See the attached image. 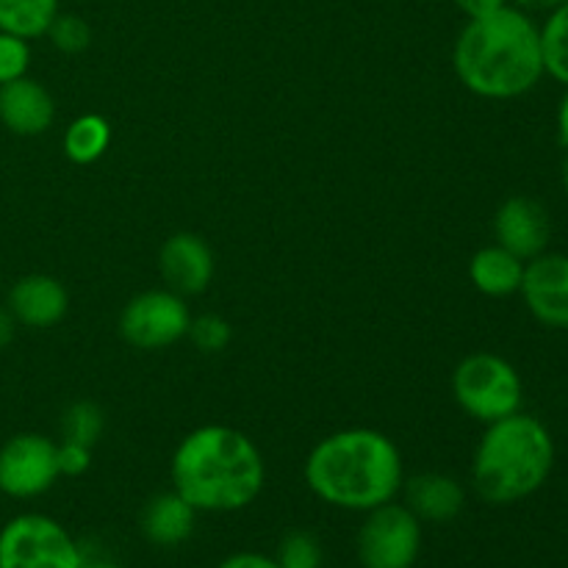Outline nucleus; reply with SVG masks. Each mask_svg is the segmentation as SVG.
I'll use <instances>...</instances> for the list:
<instances>
[{"instance_id": "nucleus-1", "label": "nucleus", "mask_w": 568, "mask_h": 568, "mask_svg": "<svg viewBox=\"0 0 568 568\" xmlns=\"http://www.w3.org/2000/svg\"><path fill=\"white\" fill-rule=\"evenodd\" d=\"M453 70L471 94L516 100L532 92L544 72L541 33L536 20L516 6L466 20L453 48Z\"/></svg>"}, {"instance_id": "nucleus-2", "label": "nucleus", "mask_w": 568, "mask_h": 568, "mask_svg": "<svg viewBox=\"0 0 568 568\" xmlns=\"http://www.w3.org/2000/svg\"><path fill=\"white\" fill-rule=\"evenodd\" d=\"M172 488L197 514H233L261 497L266 464L247 433L203 425L181 438L170 464Z\"/></svg>"}, {"instance_id": "nucleus-3", "label": "nucleus", "mask_w": 568, "mask_h": 568, "mask_svg": "<svg viewBox=\"0 0 568 568\" xmlns=\"http://www.w3.org/2000/svg\"><path fill=\"white\" fill-rule=\"evenodd\" d=\"M305 486L316 499L342 510H366L397 499L405 483L399 447L372 427H347L314 444L305 458Z\"/></svg>"}, {"instance_id": "nucleus-4", "label": "nucleus", "mask_w": 568, "mask_h": 568, "mask_svg": "<svg viewBox=\"0 0 568 568\" xmlns=\"http://www.w3.org/2000/svg\"><path fill=\"white\" fill-rule=\"evenodd\" d=\"M555 469V438L536 416L516 410L486 425L471 458V486L488 505H516L541 491Z\"/></svg>"}, {"instance_id": "nucleus-5", "label": "nucleus", "mask_w": 568, "mask_h": 568, "mask_svg": "<svg viewBox=\"0 0 568 568\" xmlns=\"http://www.w3.org/2000/svg\"><path fill=\"white\" fill-rule=\"evenodd\" d=\"M453 397L466 416L491 425L521 410L525 383L516 366L497 353H471L455 366Z\"/></svg>"}, {"instance_id": "nucleus-6", "label": "nucleus", "mask_w": 568, "mask_h": 568, "mask_svg": "<svg viewBox=\"0 0 568 568\" xmlns=\"http://www.w3.org/2000/svg\"><path fill=\"white\" fill-rule=\"evenodd\" d=\"M83 549L61 521L20 514L0 530V568H83Z\"/></svg>"}, {"instance_id": "nucleus-7", "label": "nucleus", "mask_w": 568, "mask_h": 568, "mask_svg": "<svg viewBox=\"0 0 568 568\" xmlns=\"http://www.w3.org/2000/svg\"><path fill=\"white\" fill-rule=\"evenodd\" d=\"M422 552V521L405 503L366 510L358 530V560L364 568H414Z\"/></svg>"}, {"instance_id": "nucleus-8", "label": "nucleus", "mask_w": 568, "mask_h": 568, "mask_svg": "<svg viewBox=\"0 0 568 568\" xmlns=\"http://www.w3.org/2000/svg\"><path fill=\"white\" fill-rule=\"evenodd\" d=\"M192 325V311L186 297L170 288H148L125 303L120 314V336L142 353L166 349L186 338Z\"/></svg>"}, {"instance_id": "nucleus-9", "label": "nucleus", "mask_w": 568, "mask_h": 568, "mask_svg": "<svg viewBox=\"0 0 568 568\" xmlns=\"http://www.w3.org/2000/svg\"><path fill=\"white\" fill-rule=\"evenodd\" d=\"M59 444L39 433H17L0 447V494L33 499L59 480Z\"/></svg>"}, {"instance_id": "nucleus-10", "label": "nucleus", "mask_w": 568, "mask_h": 568, "mask_svg": "<svg viewBox=\"0 0 568 568\" xmlns=\"http://www.w3.org/2000/svg\"><path fill=\"white\" fill-rule=\"evenodd\" d=\"M519 294L532 320L552 331H568V255L547 250L527 261Z\"/></svg>"}, {"instance_id": "nucleus-11", "label": "nucleus", "mask_w": 568, "mask_h": 568, "mask_svg": "<svg viewBox=\"0 0 568 568\" xmlns=\"http://www.w3.org/2000/svg\"><path fill=\"white\" fill-rule=\"evenodd\" d=\"M161 281L181 297H194L211 286L216 272L214 250L197 233H172L159 250Z\"/></svg>"}, {"instance_id": "nucleus-12", "label": "nucleus", "mask_w": 568, "mask_h": 568, "mask_svg": "<svg viewBox=\"0 0 568 568\" xmlns=\"http://www.w3.org/2000/svg\"><path fill=\"white\" fill-rule=\"evenodd\" d=\"M549 236H552V222L547 209L525 194L508 197L494 214V239L499 247L510 250L521 261L547 253Z\"/></svg>"}, {"instance_id": "nucleus-13", "label": "nucleus", "mask_w": 568, "mask_h": 568, "mask_svg": "<svg viewBox=\"0 0 568 568\" xmlns=\"http://www.w3.org/2000/svg\"><path fill=\"white\" fill-rule=\"evenodd\" d=\"M6 308L11 311V316H14L20 327L48 331V327H55L67 316L70 294H67V286L59 277L44 275V272H31V275H22L9 288Z\"/></svg>"}, {"instance_id": "nucleus-14", "label": "nucleus", "mask_w": 568, "mask_h": 568, "mask_svg": "<svg viewBox=\"0 0 568 568\" xmlns=\"http://www.w3.org/2000/svg\"><path fill=\"white\" fill-rule=\"evenodd\" d=\"M0 122L14 136H42L55 122V100L37 78H17L0 87Z\"/></svg>"}, {"instance_id": "nucleus-15", "label": "nucleus", "mask_w": 568, "mask_h": 568, "mask_svg": "<svg viewBox=\"0 0 568 568\" xmlns=\"http://www.w3.org/2000/svg\"><path fill=\"white\" fill-rule=\"evenodd\" d=\"M405 505L414 510L419 521H433V525H447L458 519L466 505V491L453 475L444 471H422V475L408 477L403 483Z\"/></svg>"}, {"instance_id": "nucleus-16", "label": "nucleus", "mask_w": 568, "mask_h": 568, "mask_svg": "<svg viewBox=\"0 0 568 568\" xmlns=\"http://www.w3.org/2000/svg\"><path fill=\"white\" fill-rule=\"evenodd\" d=\"M142 536L148 538L155 547H181L183 541H189V536L194 532L197 525V510L181 497V494L172 488V491L155 494L142 510Z\"/></svg>"}, {"instance_id": "nucleus-17", "label": "nucleus", "mask_w": 568, "mask_h": 568, "mask_svg": "<svg viewBox=\"0 0 568 568\" xmlns=\"http://www.w3.org/2000/svg\"><path fill=\"white\" fill-rule=\"evenodd\" d=\"M525 264L527 261H521L510 250L488 244L471 255L469 281L486 297H510V294H519Z\"/></svg>"}, {"instance_id": "nucleus-18", "label": "nucleus", "mask_w": 568, "mask_h": 568, "mask_svg": "<svg viewBox=\"0 0 568 568\" xmlns=\"http://www.w3.org/2000/svg\"><path fill=\"white\" fill-rule=\"evenodd\" d=\"M111 144V125L103 114H81L64 128L61 150L78 166L94 164L105 155Z\"/></svg>"}, {"instance_id": "nucleus-19", "label": "nucleus", "mask_w": 568, "mask_h": 568, "mask_svg": "<svg viewBox=\"0 0 568 568\" xmlns=\"http://www.w3.org/2000/svg\"><path fill=\"white\" fill-rule=\"evenodd\" d=\"M59 11V0H0V31L31 42L48 33Z\"/></svg>"}, {"instance_id": "nucleus-20", "label": "nucleus", "mask_w": 568, "mask_h": 568, "mask_svg": "<svg viewBox=\"0 0 568 568\" xmlns=\"http://www.w3.org/2000/svg\"><path fill=\"white\" fill-rule=\"evenodd\" d=\"M538 33H541L544 72L568 89V3L549 11L544 26H538Z\"/></svg>"}, {"instance_id": "nucleus-21", "label": "nucleus", "mask_w": 568, "mask_h": 568, "mask_svg": "<svg viewBox=\"0 0 568 568\" xmlns=\"http://www.w3.org/2000/svg\"><path fill=\"white\" fill-rule=\"evenodd\" d=\"M105 430V414L100 405L89 399H78L61 416V442H75L83 447H94Z\"/></svg>"}, {"instance_id": "nucleus-22", "label": "nucleus", "mask_w": 568, "mask_h": 568, "mask_svg": "<svg viewBox=\"0 0 568 568\" xmlns=\"http://www.w3.org/2000/svg\"><path fill=\"white\" fill-rule=\"evenodd\" d=\"M44 37L50 39V44L55 50H61L67 55H75L83 53L92 44V28H89V22L83 17L70 14V11H59Z\"/></svg>"}, {"instance_id": "nucleus-23", "label": "nucleus", "mask_w": 568, "mask_h": 568, "mask_svg": "<svg viewBox=\"0 0 568 568\" xmlns=\"http://www.w3.org/2000/svg\"><path fill=\"white\" fill-rule=\"evenodd\" d=\"M189 338H192L194 347L205 355H214L227 349V344L233 342V327L225 316L220 314H200L192 316V325H189Z\"/></svg>"}, {"instance_id": "nucleus-24", "label": "nucleus", "mask_w": 568, "mask_h": 568, "mask_svg": "<svg viewBox=\"0 0 568 568\" xmlns=\"http://www.w3.org/2000/svg\"><path fill=\"white\" fill-rule=\"evenodd\" d=\"M275 560L281 568H322L325 555H322V544L316 541V536L294 530L281 541Z\"/></svg>"}, {"instance_id": "nucleus-25", "label": "nucleus", "mask_w": 568, "mask_h": 568, "mask_svg": "<svg viewBox=\"0 0 568 568\" xmlns=\"http://www.w3.org/2000/svg\"><path fill=\"white\" fill-rule=\"evenodd\" d=\"M28 67H31V44H28V39L0 31V87L28 75Z\"/></svg>"}, {"instance_id": "nucleus-26", "label": "nucleus", "mask_w": 568, "mask_h": 568, "mask_svg": "<svg viewBox=\"0 0 568 568\" xmlns=\"http://www.w3.org/2000/svg\"><path fill=\"white\" fill-rule=\"evenodd\" d=\"M92 466V447L75 442L59 444V471L61 477H81Z\"/></svg>"}, {"instance_id": "nucleus-27", "label": "nucleus", "mask_w": 568, "mask_h": 568, "mask_svg": "<svg viewBox=\"0 0 568 568\" xmlns=\"http://www.w3.org/2000/svg\"><path fill=\"white\" fill-rule=\"evenodd\" d=\"M216 568H281L275 558L270 555H261V552H236L231 558L222 560Z\"/></svg>"}, {"instance_id": "nucleus-28", "label": "nucleus", "mask_w": 568, "mask_h": 568, "mask_svg": "<svg viewBox=\"0 0 568 568\" xmlns=\"http://www.w3.org/2000/svg\"><path fill=\"white\" fill-rule=\"evenodd\" d=\"M453 3L458 6V11H464L466 20H475V17H486L491 11L503 9L510 0H453Z\"/></svg>"}, {"instance_id": "nucleus-29", "label": "nucleus", "mask_w": 568, "mask_h": 568, "mask_svg": "<svg viewBox=\"0 0 568 568\" xmlns=\"http://www.w3.org/2000/svg\"><path fill=\"white\" fill-rule=\"evenodd\" d=\"M568 3V0H510V6H516V9L527 11V14H549V11H555L558 6Z\"/></svg>"}, {"instance_id": "nucleus-30", "label": "nucleus", "mask_w": 568, "mask_h": 568, "mask_svg": "<svg viewBox=\"0 0 568 568\" xmlns=\"http://www.w3.org/2000/svg\"><path fill=\"white\" fill-rule=\"evenodd\" d=\"M14 333H17V320L11 316V311L6 305H0V349L9 347L14 342Z\"/></svg>"}, {"instance_id": "nucleus-31", "label": "nucleus", "mask_w": 568, "mask_h": 568, "mask_svg": "<svg viewBox=\"0 0 568 568\" xmlns=\"http://www.w3.org/2000/svg\"><path fill=\"white\" fill-rule=\"evenodd\" d=\"M558 139H560V144L568 150V89L558 105Z\"/></svg>"}, {"instance_id": "nucleus-32", "label": "nucleus", "mask_w": 568, "mask_h": 568, "mask_svg": "<svg viewBox=\"0 0 568 568\" xmlns=\"http://www.w3.org/2000/svg\"><path fill=\"white\" fill-rule=\"evenodd\" d=\"M560 181H564V189L568 192V153L564 159V166H560Z\"/></svg>"}, {"instance_id": "nucleus-33", "label": "nucleus", "mask_w": 568, "mask_h": 568, "mask_svg": "<svg viewBox=\"0 0 568 568\" xmlns=\"http://www.w3.org/2000/svg\"><path fill=\"white\" fill-rule=\"evenodd\" d=\"M83 568H120L114 564H83Z\"/></svg>"}]
</instances>
